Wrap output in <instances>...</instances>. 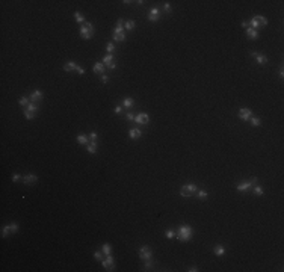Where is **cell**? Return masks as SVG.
I'll use <instances>...</instances> for the list:
<instances>
[{
    "label": "cell",
    "mask_w": 284,
    "mask_h": 272,
    "mask_svg": "<svg viewBox=\"0 0 284 272\" xmlns=\"http://www.w3.org/2000/svg\"><path fill=\"white\" fill-rule=\"evenodd\" d=\"M175 236L178 237V241L187 242L192 239V236H194V228L190 225H181V227H178V230L175 231Z\"/></svg>",
    "instance_id": "cell-1"
},
{
    "label": "cell",
    "mask_w": 284,
    "mask_h": 272,
    "mask_svg": "<svg viewBox=\"0 0 284 272\" xmlns=\"http://www.w3.org/2000/svg\"><path fill=\"white\" fill-rule=\"evenodd\" d=\"M95 33V29L92 23H89V21H85V23L80 26V36H82L83 39H91Z\"/></svg>",
    "instance_id": "cell-2"
},
{
    "label": "cell",
    "mask_w": 284,
    "mask_h": 272,
    "mask_svg": "<svg viewBox=\"0 0 284 272\" xmlns=\"http://www.w3.org/2000/svg\"><path fill=\"white\" fill-rule=\"evenodd\" d=\"M248 23H249V27L251 29L259 30L260 27H265V26L267 24V20L263 17V15H255V17L251 20V21H248Z\"/></svg>",
    "instance_id": "cell-3"
},
{
    "label": "cell",
    "mask_w": 284,
    "mask_h": 272,
    "mask_svg": "<svg viewBox=\"0 0 284 272\" xmlns=\"http://www.w3.org/2000/svg\"><path fill=\"white\" fill-rule=\"evenodd\" d=\"M198 190V186L195 184V183H187V184H184V186H181V189H180V195L183 196V198H187V196H190L194 192H196Z\"/></svg>",
    "instance_id": "cell-4"
},
{
    "label": "cell",
    "mask_w": 284,
    "mask_h": 272,
    "mask_svg": "<svg viewBox=\"0 0 284 272\" xmlns=\"http://www.w3.org/2000/svg\"><path fill=\"white\" fill-rule=\"evenodd\" d=\"M17 231H18V224L17 222H11L9 225H5L2 228V237H8V236H11V234H14Z\"/></svg>",
    "instance_id": "cell-5"
},
{
    "label": "cell",
    "mask_w": 284,
    "mask_h": 272,
    "mask_svg": "<svg viewBox=\"0 0 284 272\" xmlns=\"http://www.w3.org/2000/svg\"><path fill=\"white\" fill-rule=\"evenodd\" d=\"M139 257H141L142 260H148L153 257V249L148 247V245H144V247L139 249Z\"/></svg>",
    "instance_id": "cell-6"
},
{
    "label": "cell",
    "mask_w": 284,
    "mask_h": 272,
    "mask_svg": "<svg viewBox=\"0 0 284 272\" xmlns=\"http://www.w3.org/2000/svg\"><path fill=\"white\" fill-rule=\"evenodd\" d=\"M101 263H103V268L106 271H114L115 269V260H114V257H112V254L106 255V259H103Z\"/></svg>",
    "instance_id": "cell-7"
},
{
    "label": "cell",
    "mask_w": 284,
    "mask_h": 272,
    "mask_svg": "<svg viewBox=\"0 0 284 272\" xmlns=\"http://www.w3.org/2000/svg\"><path fill=\"white\" fill-rule=\"evenodd\" d=\"M257 183V178L254 177L253 180H249V181H242V183H239L237 186H236V189H237L239 192H245V190H248L253 184H255Z\"/></svg>",
    "instance_id": "cell-8"
},
{
    "label": "cell",
    "mask_w": 284,
    "mask_h": 272,
    "mask_svg": "<svg viewBox=\"0 0 284 272\" xmlns=\"http://www.w3.org/2000/svg\"><path fill=\"white\" fill-rule=\"evenodd\" d=\"M148 121H150V116H148V114H145V112H141V114H138V115L135 116V122H136V124L147 126Z\"/></svg>",
    "instance_id": "cell-9"
},
{
    "label": "cell",
    "mask_w": 284,
    "mask_h": 272,
    "mask_svg": "<svg viewBox=\"0 0 284 272\" xmlns=\"http://www.w3.org/2000/svg\"><path fill=\"white\" fill-rule=\"evenodd\" d=\"M253 116V110L248 109V108H242L239 109V118L242 121H249V118Z\"/></svg>",
    "instance_id": "cell-10"
},
{
    "label": "cell",
    "mask_w": 284,
    "mask_h": 272,
    "mask_svg": "<svg viewBox=\"0 0 284 272\" xmlns=\"http://www.w3.org/2000/svg\"><path fill=\"white\" fill-rule=\"evenodd\" d=\"M251 56H254V57H255V59H257V63H259V65H266V63H267V56L260 55L259 51H251Z\"/></svg>",
    "instance_id": "cell-11"
},
{
    "label": "cell",
    "mask_w": 284,
    "mask_h": 272,
    "mask_svg": "<svg viewBox=\"0 0 284 272\" xmlns=\"http://www.w3.org/2000/svg\"><path fill=\"white\" fill-rule=\"evenodd\" d=\"M160 18V11L159 8H151L148 11V20L150 21H157Z\"/></svg>",
    "instance_id": "cell-12"
},
{
    "label": "cell",
    "mask_w": 284,
    "mask_h": 272,
    "mask_svg": "<svg viewBox=\"0 0 284 272\" xmlns=\"http://www.w3.org/2000/svg\"><path fill=\"white\" fill-rule=\"evenodd\" d=\"M29 98H30L32 101H41L42 98H44V92H42V91H39V89H36V91H33V92H30Z\"/></svg>",
    "instance_id": "cell-13"
},
{
    "label": "cell",
    "mask_w": 284,
    "mask_h": 272,
    "mask_svg": "<svg viewBox=\"0 0 284 272\" xmlns=\"http://www.w3.org/2000/svg\"><path fill=\"white\" fill-rule=\"evenodd\" d=\"M36 181H38V177H36L35 174H26L23 177V183L24 184H35Z\"/></svg>",
    "instance_id": "cell-14"
},
{
    "label": "cell",
    "mask_w": 284,
    "mask_h": 272,
    "mask_svg": "<svg viewBox=\"0 0 284 272\" xmlns=\"http://www.w3.org/2000/svg\"><path fill=\"white\" fill-rule=\"evenodd\" d=\"M104 70H106V65H104L103 62H95L94 67H92V71L100 74V76H101V74H104Z\"/></svg>",
    "instance_id": "cell-15"
},
{
    "label": "cell",
    "mask_w": 284,
    "mask_h": 272,
    "mask_svg": "<svg viewBox=\"0 0 284 272\" xmlns=\"http://www.w3.org/2000/svg\"><path fill=\"white\" fill-rule=\"evenodd\" d=\"M128 136H130V139L136 141V139H139V138L142 136V132L139 129H130L128 130Z\"/></svg>",
    "instance_id": "cell-16"
},
{
    "label": "cell",
    "mask_w": 284,
    "mask_h": 272,
    "mask_svg": "<svg viewBox=\"0 0 284 272\" xmlns=\"http://www.w3.org/2000/svg\"><path fill=\"white\" fill-rule=\"evenodd\" d=\"M77 142L80 144V145H88L89 144V136L85 135V133H79L77 135Z\"/></svg>",
    "instance_id": "cell-17"
},
{
    "label": "cell",
    "mask_w": 284,
    "mask_h": 272,
    "mask_svg": "<svg viewBox=\"0 0 284 272\" xmlns=\"http://www.w3.org/2000/svg\"><path fill=\"white\" fill-rule=\"evenodd\" d=\"M133 106H135V100H133L132 97H126L124 100H122V108H126V109H132Z\"/></svg>",
    "instance_id": "cell-18"
},
{
    "label": "cell",
    "mask_w": 284,
    "mask_h": 272,
    "mask_svg": "<svg viewBox=\"0 0 284 272\" xmlns=\"http://www.w3.org/2000/svg\"><path fill=\"white\" fill-rule=\"evenodd\" d=\"M86 150L91 154H95V153H97V142H95V141H89V144L86 145Z\"/></svg>",
    "instance_id": "cell-19"
},
{
    "label": "cell",
    "mask_w": 284,
    "mask_h": 272,
    "mask_svg": "<svg viewBox=\"0 0 284 272\" xmlns=\"http://www.w3.org/2000/svg\"><path fill=\"white\" fill-rule=\"evenodd\" d=\"M246 36H248V38H251V39L259 38V30H254V29L248 27V29H246Z\"/></svg>",
    "instance_id": "cell-20"
},
{
    "label": "cell",
    "mask_w": 284,
    "mask_h": 272,
    "mask_svg": "<svg viewBox=\"0 0 284 272\" xmlns=\"http://www.w3.org/2000/svg\"><path fill=\"white\" fill-rule=\"evenodd\" d=\"M213 253H215L216 255H219V257H221V255H224V254H225V247H224V245H216V247L213 248Z\"/></svg>",
    "instance_id": "cell-21"
},
{
    "label": "cell",
    "mask_w": 284,
    "mask_h": 272,
    "mask_svg": "<svg viewBox=\"0 0 284 272\" xmlns=\"http://www.w3.org/2000/svg\"><path fill=\"white\" fill-rule=\"evenodd\" d=\"M76 68H77V63H76V62H73V61H69V62H67L65 65H63V70H65L67 73H68V71L76 70Z\"/></svg>",
    "instance_id": "cell-22"
},
{
    "label": "cell",
    "mask_w": 284,
    "mask_h": 272,
    "mask_svg": "<svg viewBox=\"0 0 284 272\" xmlns=\"http://www.w3.org/2000/svg\"><path fill=\"white\" fill-rule=\"evenodd\" d=\"M104 63V65H109V63H112V62H115V56L114 55H104V57H103V61H101Z\"/></svg>",
    "instance_id": "cell-23"
},
{
    "label": "cell",
    "mask_w": 284,
    "mask_h": 272,
    "mask_svg": "<svg viewBox=\"0 0 284 272\" xmlns=\"http://www.w3.org/2000/svg\"><path fill=\"white\" fill-rule=\"evenodd\" d=\"M121 32H124V21H122V20H118L114 33H121Z\"/></svg>",
    "instance_id": "cell-24"
},
{
    "label": "cell",
    "mask_w": 284,
    "mask_h": 272,
    "mask_svg": "<svg viewBox=\"0 0 284 272\" xmlns=\"http://www.w3.org/2000/svg\"><path fill=\"white\" fill-rule=\"evenodd\" d=\"M196 198H198V200L206 201V200L208 198V194H207L206 190H196Z\"/></svg>",
    "instance_id": "cell-25"
},
{
    "label": "cell",
    "mask_w": 284,
    "mask_h": 272,
    "mask_svg": "<svg viewBox=\"0 0 284 272\" xmlns=\"http://www.w3.org/2000/svg\"><path fill=\"white\" fill-rule=\"evenodd\" d=\"M249 122H251V126H253V127H259L261 124V120L259 118V116H251Z\"/></svg>",
    "instance_id": "cell-26"
},
{
    "label": "cell",
    "mask_w": 284,
    "mask_h": 272,
    "mask_svg": "<svg viewBox=\"0 0 284 272\" xmlns=\"http://www.w3.org/2000/svg\"><path fill=\"white\" fill-rule=\"evenodd\" d=\"M101 251H103L104 257H106V255H109V254H110V251H112L110 243H103V247H101Z\"/></svg>",
    "instance_id": "cell-27"
},
{
    "label": "cell",
    "mask_w": 284,
    "mask_h": 272,
    "mask_svg": "<svg viewBox=\"0 0 284 272\" xmlns=\"http://www.w3.org/2000/svg\"><path fill=\"white\" fill-rule=\"evenodd\" d=\"M24 116H26V120H33L35 116H36V112H35V110H27V109H24Z\"/></svg>",
    "instance_id": "cell-28"
},
{
    "label": "cell",
    "mask_w": 284,
    "mask_h": 272,
    "mask_svg": "<svg viewBox=\"0 0 284 272\" xmlns=\"http://www.w3.org/2000/svg\"><path fill=\"white\" fill-rule=\"evenodd\" d=\"M135 27H136V23L133 20H128V21L124 23V29H127V30H133Z\"/></svg>",
    "instance_id": "cell-29"
},
{
    "label": "cell",
    "mask_w": 284,
    "mask_h": 272,
    "mask_svg": "<svg viewBox=\"0 0 284 272\" xmlns=\"http://www.w3.org/2000/svg\"><path fill=\"white\" fill-rule=\"evenodd\" d=\"M74 20H76L77 23H83V21H85V17H83V14H82V12L76 11V12H74Z\"/></svg>",
    "instance_id": "cell-30"
},
{
    "label": "cell",
    "mask_w": 284,
    "mask_h": 272,
    "mask_svg": "<svg viewBox=\"0 0 284 272\" xmlns=\"http://www.w3.org/2000/svg\"><path fill=\"white\" fill-rule=\"evenodd\" d=\"M124 39H126V33H124V32H121V33H114V41L122 42Z\"/></svg>",
    "instance_id": "cell-31"
},
{
    "label": "cell",
    "mask_w": 284,
    "mask_h": 272,
    "mask_svg": "<svg viewBox=\"0 0 284 272\" xmlns=\"http://www.w3.org/2000/svg\"><path fill=\"white\" fill-rule=\"evenodd\" d=\"M30 103V98L29 97H20L18 98V104L20 106H27Z\"/></svg>",
    "instance_id": "cell-32"
},
{
    "label": "cell",
    "mask_w": 284,
    "mask_h": 272,
    "mask_svg": "<svg viewBox=\"0 0 284 272\" xmlns=\"http://www.w3.org/2000/svg\"><path fill=\"white\" fill-rule=\"evenodd\" d=\"M103 257H104L103 251H95L94 253V259L97 260V262H103Z\"/></svg>",
    "instance_id": "cell-33"
},
{
    "label": "cell",
    "mask_w": 284,
    "mask_h": 272,
    "mask_svg": "<svg viewBox=\"0 0 284 272\" xmlns=\"http://www.w3.org/2000/svg\"><path fill=\"white\" fill-rule=\"evenodd\" d=\"M106 51H108L109 55H114V51H115V44L114 42H109V44L106 45Z\"/></svg>",
    "instance_id": "cell-34"
},
{
    "label": "cell",
    "mask_w": 284,
    "mask_h": 272,
    "mask_svg": "<svg viewBox=\"0 0 284 272\" xmlns=\"http://www.w3.org/2000/svg\"><path fill=\"white\" fill-rule=\"evenodd\" d=\"M154 266V263L151 262V259H148V260H145V266H144V271H150Z\"/></svg>",
    "instance_id": "cell-35"
},
{
    "label": "cell",
    "mask_w": 284,
    "mask_h": 272,
    "mask_svg": "<svg viewBox=\"0 0 284 272\" xmlns=\"http://www.w3.org/2000/svg\"><path fill=\"white\" fill-rule=\"evenodd\" d=\"M254 194L255 195H263L265 190H263V188H260V186H255V188H254Z\"/></svg>",
    "instance_id": "cell-36"
},
{
    "label": "cell",
    "mask_w": 284,
    "mask_h": 272,
    "mask_svg": "<svg viewBox=\"0 0 284 272\" xmlns=\"http://www.w3.org/2000/svg\"><path fill=\"white\" fill-rule=\"evenodd\" d=\"M165 236H166L168 239H172V237L175 236V231H174V230H171V228H169V230H166V233H165Z\"/></svg>",
    "instance_id": "cell-37"
},
{
    "label": "cell",
    "mask_w": 284,
    "mask_h": 272,
    "mask_svg": "<svg viewBox=\"0 0 284 272\" xmlns=\"http://www.w3.org/2000/svg\"><path fill=\"white\" fill-rule=\"evenodd\" d=\"M26 109H27V110H38V106H36V104H33V103H29L27 106H26Z\"/></svg>",
    "instance_id": "cell-38"
},
{
    "label": "cell",
    "mask_w": 284,
    "mask_h": 272,
    "mask_svg": "<svg viewBox=\"0 0 284 272\" xmlns=\"http://www.w3.org/2000/svg\"><path fill=\"white\" fill-rule=\"evenodd\" d=\"M88 136H89V141H97V138H98V135L95 132H91Z\"/></svg>",
    "instance_id": "cell-39"
},
{
    "label": "cell",
    "mask_w": 284,
    "mask_h": 272,
    "mask_svg": "<svg viewBox=\"0 0 284 272\" xmlns=\"http://www.w3.org/2000/svg\"><path fill=\"white\" fill-rule=\"evenodd\" d=\"M126 120L127 121H135V115H133L132 112H127V114H126Z\"/></svg>",
    "instance_id": "cell-40"
},
{
    "label": "cell",
    "mask_w": 284,
    "mask_h": 272,
    "mask_svg": "<svg viewBox=\"0 0 284 272\" xmlns=\"http://www.w3.org/2000/svg\"><path fill=\"white\" fill-rule=\"evenodd\" d=\"M20 180H23V177H21L20 174H14L12 175V181H14V183H17V181H20Z\"/></svg>",
    "instance_id": "cell-41"
},
{
    "label": "cell",
    "mask_w": 284,
    "mask_h": 272,
    "mask_svg": "<svg viewBox=\"0 0 284 272\" xmlns=\"http://www.w3.org/2000/svg\"><path fill=\"white\" fill-rule=\"evenodd\" d=\"M114 112H115L116 115H121L122 114V106H116V108L114 109Z\"/></svg>",
    "instance_id": "cell-42"
},
{
    "label": "cell",
    "mask_w": 284,
    "mask_h": 272,
    "mask_svg": "<svg viewBox=\"0 0 284 272\" xmlns=\"http://www.w3.org/2000/svg\"><path fill=\"white\" fill-rule=\"evenodd\" d=\"M101 82H103V83H108V82H109V76H106V74H101Z\"/></svg>",
    "instance_id": "cell-43"
},
{
    "label": "cell",
    "mask_w": 284,
    "mask_h": 272,
    "mask_svg": "<svg viewBox=\"0 0 284 272\" xmlns=\"http://www.w3.org/2000/svg\"><path fill=\"white\" fill-rule=\"evenodd\" d=\"M76 71L80 74V76H83V74H85V70H83L82 67H79V65H77V68H76Z\"/></svg>",
    "instance_id": "cell-44"
},
{
    "label": "cell",
    "mask_w": 284,
    "mask_h": 272,
    "mask_svg": "<svg viewBox=\"0 0 284 272\" xmlns=\"http://www.w3.org/2000/svg\"><path fill=\"white\" fill-rule=\"evenodd\" d=\"M106 67H108L109 70H115V68H116V62H112V63H109V65H106Z\"/></svg>",
    "instance_id": "cell-45"
},
{
    "label": "cell",
    "mask_w": 284,
    "mask_h": 272,
    "mask_svg": "<svg viewBox=\"0 0 284 272\" xmlns=\"http://www.w3.org/2000/svg\"><path fill=\"white\" fill-rule=\"evenodd\" d=\"M163 9H165V11H166V12H169V11H171V5H169V3L166 2V3H165V5H163Z\"/></svg>",
    "instance_id": "cell-46"
},
{
    "label": "cell",
    "mask_w": 284,
    "mask_h": 272,
    "mask_svg": "<svg viewBox=\"0 0 284 272\" xmlns=\"http://www.w3.org/2000/svg\"><path fill=\"white\" fill-rule=\"evenodd\" d=\"M186 271H187V272H196L198 268H196V266H192V268H187Z\"/></svg>",
    "instance_id": "cell-47"
},
{
    "label": "cell",
    "mask_w": 284,
    "mask_h": 272,
    "mask_svg": "<svg viewBox=\"0 0 284 272\" xmlns=\"http://www.w3.org/2000/svg\"><path fill=\"white\" fill-rule=\"evenodd\" d=\"M242 27L248 29V27H249V23H248V21H242Z\"/></svg>",
    "instance_id": "cell-48"
},
{
    "label": "cell",
    "mask_w": 284,
    "mask_h": 272,
    "mask_svg": "<svg viewBox=\"0 0 284 272\" xmlns=\"http://www.w3.org/2000/svg\"><path fill=\"white\" fill-rule=\"evenodd\" d=\"M278 74H280V77H281V79L284 77V70H283V68H280V73H278Z\"/></svg>",
    "instance_id": "cell-49"
}]
</instances>
